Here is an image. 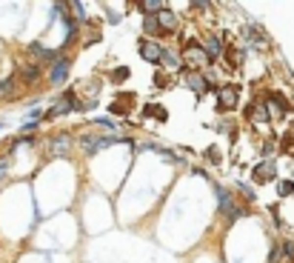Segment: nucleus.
Wrapping results in <instances>:
<instances>
[{
	"label": "nucleus",
	"mask_w": 294,
	"mask_h": 263,
	"mask_svg": "<svg viewBox=\"0 0 294 263\" xmlns=\"http://www.w3.org/2000/svg\"><path fill=\"white\" fill-rule=\"evenodd\" d=\"M214 192H217V206H220V212L226 214V217H231V220H237V217H240V209L234 206V197L229 195V189H220V186H217Z\"/></svg>",
	"instance_id": "nucleus-1"
},
{
	"label": "nucleus",
	"mask_w": 294,
	"mask_h": 263,
	"mask_svg": "<svg viewBox=\"0 0 294 263\" xmlns=\"http://www.w3.org/2000/svg\"><path fill=\"white\" fill-rule=\"evenodd\" d=\"M237 100H240V89L237 86H220V92H217V106L220 109H234L237 106Z\"/></svg>",
	"instance_id": "nucleus-2"
},
{
	"label": "nucleus",
	"mask_w": 294,
	"mask_h": 263,
	"mask_svg": "<svg viewBox=\"0 0 294 263\" xmlns=\"http://www.w3.org/2000/svg\"><path fill=\"white\" fill-rule=\"evenodd\" d=\"M115 143H120V137H83V152L86 155H98L100 149L115 146Z\"/></svg>",
	"instance_id": "nucleus-3"
},
{
	"label": "nucleus",
	"mask_w": 294,
	"mask_h": 263,
	"mask_svg": "<svg viewBox=\"0 0 294 263\" xmlns=\"http://www.w3.org/2000/svg\"><path fill=\"white\" fill-rule=\"evenodd\" d=\"M69 69H72V60H69V57H57L54 66H51V83L60 86V83L69 78Z\"/></svg>",
	"instance_id": "nucleus-4"
},
{
	"label": "nucleus",
	"mask_w": 294,
	"mask_h": 263,
	"mask_svg": "<svg viewBox=\"0 0 294 263\" xmlns=\"http://www.w3.org/2000/svg\"><path fill=\"white\" fill-rule=\"evenodd\" d=\"M154 20H157V29L160 32H174V26H177V17H174V12H169V9H160L154 15Z\"/></svg>",
	"instance_id": "nucleus-5"
},
{
	"label": "nucleus",
	"mask_w": 294,
	"mask_h": 263,
	"mask_svg": "<svg viewBox=\"0 0 294 263\" xmlns=\"http://www.w3.org/2000/svg\"><path fill=\"white\" fill-rule=\"evenodd\" d=\"M140 54H143V60H148V63H160L163 49H160L157 43H151V40H143V43H140Z\"/></svg>",
	"instance_id": "nucleus-6"
},
{
	"label": "nucleus",
	"mask_w": 294,
	"mask_h": 263,
	"mask_svg": "<svg viewBox=\"0 0 294 263\" xmlns=\"http://www.w3.org/2000/svg\"><path fill=\"white\" fill-rule=\"evenodd\" d=\"M254 181L257 183H269L274 181V163H260L254 169Z\"/></svg>",
	"instance_id": "nucleus-7"
},
{
	"label": "nucleus",
	"mask_w": 294,
	"mask_h": 263,
	"mask_svg": "<svg viewBox=\"0 0 294 263\" xmlns=\"http://www.w3.org/2000/svg\"><path fill=\"white\" fill-rule=\"evenodd\" d=\"M186 57H189L192 63H206V60H209L206 49H203V46H195V43H192V46L186 49Z\"/></svg>",
	"instance_id": "nucleus-8"
},
{
	"label": "nucleus",
	"mask_w": 294,
	"mask_h": 263,
	"mask_svg": "<svg viewBox=\"0 0 294 263\" xmlns=\"http://www.w3.org/2000/svg\"><path fill=\"white\" fill-rule=\"evenodd\" d=\"M69 146H72V137H69V134H63V137H54V140H51V152H54V155H66V152H69Z\"/></svg>",
	"instance_id": "nucleus-9"
},
{
	"label": "nucleus",
	"mask_w": 294,
	"mask_h": 263,
	"mask_svg": "<svg viewBox=\"0 0 294 263\" xmlns=\"http://www.w3.org/2000/svg\"><path fill=\"white\" fill-rule=\"evenodd\" d=\"M189 89H195L197 95H203V89H206V80H203V78H200V75H192V78H189Z\"/></svg>",
	"instance_id": "nucleus-10"
},
{
	"label": "nucleus",
	"mask_w": 294,
	"mask_h": 263,
	"mask_svg": "<svg viewBox=\"0 0 294 263\" xmlns=\"http://www.w3.org/2000/svg\"><path fill=\"white\" fill-rule=\"evenodd\" d=\"M143 29H146L148 34H157L160 29H157V20H154V15H146V20H143Z\"/></svg>",
	"instance_id": "nucleus-11"
},
{
	"label": "nucleus",
	"mask_w": 294,
	"mask_h": 263,
	"mask_svg": "<svg viewBox=\"0 0 294 263\" xmlns=\"http://www.w3.org/2000/svg\"><path fill=\"white\" fill-rule=\"evenodd\" d=\"M248 34H251V40H257V43H263V40L269 37V34L263 32L260 26H251V29H248Z\"/></svg>",
	"instance_id": "nucleus-12"
},
{
	"label": "nucleus",
	"mask_w": 294,
	"mask_h": 263,
	"mask_svg": "<svg viewBox=\"0 0 294 263\" xmlns=\"http://www.w3.org/2000/svg\"><path fill=\"white\" fill-rule=\"evenodd\" d=\"M160 63H166V66H177V57H174L172 52H166V49H163V54H160Z\"/></svg>",
	"instance_id": "nucleus-13"
},
{
	"label": "nucleus",
	"mask_w": 294,
	"mask_h": 263,
	"mask_svg": "<svg viewBox=\"0 0 294 263\" xmlns=\"http://www.w3.org/2000/svg\"><path fill=\"white\" fill-rule=\"evenodd\" d=\"M240 195H243L245 200H254V189H251L248 183H240Z\"/></svg>",
	"instance_id": "nucleus-14"
},
{
	"label": "nucleus",
	"mask_w": 294,
	"mask_h": 263,
	"mask_svg": "<svg viewBox=\"0 0 294 263\" xmlns=\"http://www.w3.org/2000/svg\"><path fill=\"white\" fill-rule=\"evenodd\" d=\"M146 115H154L157 120H166V112H163V109H157V106H148V109H146Z\"/></svg>",
	"instance_id": "nucleus-15"
},
{
	"label": "nucleus",
	"mask_w": 294,
	"mask_h": 263,
	"mask_svg": "<svg viewBox=\"0 0 294 263\" xmlns=\"http://www.w3.org/2000/svg\"><path fill=\"white\" fill-rule=\"evenodd\" d=\"M220 49H223V46H220V40H217V37H212V40H209V52H206V54H217Z\"/></svg>",
	"instance_id": "nucleus-16"
},
{
	"label": "nucleus",
	"mask_w": 294,
	"mask_h": 263,
	"mask_svg": "<svg viewBox=\"0 0 294 263\" xmlns=\"http://www.w3.org/2000/svg\"><path fill=\"white\" fill-rule=\"evenodd\" d=\"M292 192H294V183L292 181H283V183H280V195H292Z\"/></svg>",
	"instance_id": "nucleus-17"
},
{
	"label": "nucleus",
	"mask_w": 294,
	"mask_h": 263,
	"mask_svg": "<svg viewBox=\"0 0 294 263\" xmlns=\"http://www.w3.org/2000/svg\"><path fill=\"white\" fill-rule=\"evenodd\" d=\"M37 72H40L37 66H29V69L23 72V78H26V80H34V78H37Z\"/></svg>",
	"instance_id": "nucleus-18"
},
{
	"label": "nucleus",
	"mask_w": 294,
	"mask_h": 263,
	"mask_svg": "<svg viewBox=\"0 0 294 263\" xmlns=\"http://www.w3.org/2000/svg\"><path fill=\"white\" fill-rule=\"evenodd\" d=\"M283 255H286V258H294V243H292V240L283 243Z\"/></svg>",
	"instance_id": "nucleus-19"
},
{
	"label": "nucleus",
	"mask_w": 294,
	"mask_h": 263,
	"mask_svg": "<svg viewBox=\"0 0 294 263\" xmlns=\"http://www.w3.org/2000/svg\"><path fill=\"white\" fill-rule=\"evenodd\" d=\"M126 75H129V69H115V72H112V78H115V80H123Z\"/></svg>",
	"instance_id": "nucleus-20"
},
{
	"label": "nucleus",
	"mask_w": 294,
	"mask_h": 263,
	"mask_svg": "<svg viewBox=\"0 0 294 263\" xmlns=\"http://www.w3.org/2000/svg\"><path fill=\"white\" fill-rule=\"evenodd\" d=\"M98 123H100V126H106V129H115V123H112L109 117H98Z\"/></svg>",
	"instance_id": "nucleus-21"
},
{
	"label": "nucleus",
	"mask_w": 294,
	"mask_h": 263,
	"mask_svg": "<svg viewBox=\"0 0 294 263\" xmlns=\"http://www.w3.org/2000/svg\"><path fill=\"white\" fill-rule=\"evenodd\" d=\"M12 83H15V80H3V83H0V95H3V92H6V89L12 86Z\"/></svg>",
	"instance_id": "nucleus-22"
},
{
	"label": "nucleus",
	"mask_w": 294,
	"mask_h": 263,
	"mask_svg": "<svg viewBox=\"0 0 294 263\" xmlns=\"http://www.w3.org/2000/svg\"><path fill=\"white\" fill-rule=\"evenodd\" d=\"M9 169V160H0V178H3V172Z\"/></svg>",
	"instance_id": "nucleus-23"
}]
</instances>
